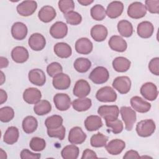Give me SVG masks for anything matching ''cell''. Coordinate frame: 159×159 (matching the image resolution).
Here are the masks:
<instances>
[{"instance_id":"cell-1","label":"cell","mask_w":159,"mask_h":159,"mask_svg":"<svg viewBox=\"0 0 159 159\" xmlns=\"http://www.w3.org/2000/svg\"><path fill=\"white\" fill-rule=\"evenodd\" d=\"M156 125L152 119H145L139 122L136 125V132L139 136L148 137L155 132Z\"/></svg>"},{"instance_id":"cell-2","label":"cell","mask_w":159,"mask_h":159,"mask_svg":"<svg viewBox=\"0 0 159 159\" xmlns=\"http://www.w3.org/2000/svg\"><path fill=\"white\" fill-rule=\"evenodd\" d=\"M120 113L124 122L125 129L127 131L132 130L134 124L137 120V116L135 111L130 107L122 106L120 109Z\"/></svg>"},{"instance_id":"cell-3","label":"cell","mask_w":159,"mask_h":159,"mask_svg":"<svg viewBox=\"0 0 159 159\" xmlns=\"http://www.w3.org/2000/svg\"><path fill=\"white\" fill-rule=\"evenodd\" d=\"M109 78L108 70L104 66H97L94 68L89 75V78L96 84H101L107 81Z\"/></svg>"},{"instance_id":"cell-4","label":"cell","mask_w":159,"mask_h":159,"mask_svg":"<svg viewBox=\"0 0 159 159\" xmlns=\"http://www.w3.org/2000/svg\"><path fill=\"white\" fill-rule=\"evenodd\" d=\"M96 98L100 102H112L116 101L117 94L111 87L104 86L98 90Z\"/></svg>"},{"instance_id":"cell-5","label":"cell","mask_w":159,"mask_h":159,"mask_svg":"<svg viewBox=\"0 0 159 159\" xmlns=\"http://www.w3.org/2000/svg\"><path fill=\"white\" fill-rule=\"evenodd\" d=\"M147 14L145 6L140 2L135 1L131 3L127 9L128 16L135 19L143 17Z\"/></svg>"},{"instance_id":"cell-6","label":"cell","mask_w":159,"mask_h":159,"mask_svg":"<svg viewBox=\"0 0 159 159\" xmlns=\"http://www.w3.org/2000/svg\"><path fill=\"white\" fill-rule=\"evenodd\" d=\"M98 113L105 120H112L118 118L119 109L118 106L116 105H103L99 107Z\"/></svg>"},{"instance_id":"cell-7","label":"cell","mask_w":159,"mask_h":159,"mask_svg":"<svg viewBox=\"0 0 159 159\" xmlns=\"http://www.w3.org/2000/svg\"><path fill=\"white\" fill-rule=\"evenodd\" d=\"M131 84V80L128 76H118L114 80L112 86L119 93L124 94L130 91Z\"/></svg>"},{"instance_id":"cell-8","label":"cell","mask_w":159,"mask_h":159,"mask_svg":"<svg viewBox=\"0 0 159 159\" xmlns=\"http://www.w3.org/2000/svg\"><path fill=\"white\" fill-rule=\"evenodd\" d=\"M37 8V3L35 1H24L17 6V11L19 14L24 17L32 15Z\"/></svg>"},{"instance_id":"cell-9","label":"cell","mask_w":159,"mask_h":159,"mask_svg":"<svg viewBox=\"0 0 159 159\" xmlns=\"http://www.w3.org/2000/svg\"><path fill=\"white\" fill-rule=\"evenodd\" d=\"M140 92L145 99L150 101L155 100L158 94L157 86L151 82L144 83L141 86Z\"/></svg>"},{"instance_id":"cell-10","label":"cell","mask_w":159,"mask_h":159,"mask_svg":"<svg viewBox=\"0 0 159 159\" xmlns=\"http://www.w3.org/2000/svg\"><path fill=\"white\" fill-rule=\"evenodd\" d=\"M90 91L91 86L89 83L83 79H81L76 82L73 93L75 96L78 97L79 98H82L89 95Z\"/></svg>"},{"instance_id":"cell-11","label":"cell","mask_w":159,"mask_h":159,"mask_svg":"<svg viewBox=\"0 0 159 159\" xmlns=\"http://www.w3.org/2000/svg\"><path fill=\"white\" fill-rule=\"evenodd\" d=\"M71 84L70 76L63 73H60L53 77L52 84L53 87L58 90L67 89Z\"/></svg>"},{"instance_id":"cell-12","label":"cell","mask_w":159,"mask_h":159,"mask_svg":"<svg viewBox=\"0 0 159 159\" xmlns=\"http://www.w3.org/2000/svg\"><path fill=\"white\" fill-rule=\"evenodd\" d=\"M53 102L56 108L60 111L68 110L71 104L70 96L65 93L56 94L53 97Z\"/></svg>"},{"instance_id":"cell-13","label":"cell","mask_w":159,"mask_h":159,"mask_svg":"<svg viewBox=\"0 0 159 159\" xmlns=\"http://www.w3.org/2000/svg\"><path fill=\"white\" fill-rule=\"evenodd\" d=\"M30 48L34 51H40L46 45V40L43 35L39 33L32 34L28 40Z\"/></svg>"},{"instance_id":"cell-14","label":"cell","mask_w":159,"mask_h":159,"mask_svg":"<svg viewBox=\"0 0 159 159\" xmlns=\"http://www.w3.org/2000/svg\"><path fill=\"white\" fill-rule=\"evenodd\" d=\"M87 136L80 127H74L69 132L68 141L74 145H80L83 143Z\"/></svg>"},{"instance_id":"cell-15","label":"cell","mask_w":159,"mask_h":159,"mask_svg":"<svg viewBox=\"0 0 159 159\" xmlns=\"http://www.w3.org/2000/svg\"><path fill=\"white\" fill-rule=\"evenodd\" d=\"M68 33L67 25L61 21L55 22L50 29V34L52 37L56 39L64 38Z\"/></svg>"},{"instance_id":"cell-16","label":"cell","mask_w":159,"mask_h":159,"mask_svg":"<svg viewBox=\"0 0 159 159\" xmlns=\"http://www.w3.org/2000/svg\"><path fill=\"white\" fill-rule=\"evenodd\" d=\"M23 99L25 102L30 104H35L42 98L41 91L35 88H29L23 93Z\"/></svg>"},{"instance_id":"cell-17","label":"cell","mask_w":159,"mask_h":159,"mask_svg":"<svg viewBox=\"0 0 159 159\" xmlns=\"http://www.w3.org/2000/svg\"><path fill=\"white\" fill-rule=\"evenodd\" d=\"M130 102L132 107L134 109V111L140 113L147 112L151 108L150 103L137 96L132 97L130 99Z\"/></svg>"},{"instance_id":"cell-18","label":"cell","mask_w":159,"mask_h":159,"mask_svg":"<svg viewBox=\"0 0 159 159\" xmlns=\"http://www.w3.org/2000/svg\"><path fill=\"white\" fill-rule=\"evenodd\" d=\"M28 78L30 82L36 86H42L46 82V76L45 73L40 69L35 68L31 70L28 74Z\"/></svg>"},{"instance_id":"cell-19","label":"cell","mask_w":159,"mask_h":159,"mask_svg":"<svg viewBox=\"0 0 159 159\" xmlns=\"http://www.w3.org/2000/svg\"><path fill=\"white\" fill-rule=\"evenodd\" d=\"M93 48L91 41L86 38L82 37L76 40L75 43V50L77 53L83 55L89 54Z\"/></svg>"},{"instance_id":"cell-20","label":"cell","mask_w":159,"mask_h":159,"mask_svg":"<svg viewBox=\"0 0 159 159\" xmlns=\"http://www.w3.org/2000/svg\"><path fill=\"white\" fill-rule=\"evenodd\" d=\"M124 11V4L121 1H114L110 2L106 10V15L111 19L119 17Z\"/></svg>"},{"instance_id":"cell-21","label":"cell","mask_w":159,"mask_h":159,"mask_svg":"<svg viewBox=\"0 0 159 159\" xmlns=\"http://www.w3.org/2000/svg\"><path fill=\"white\" fill-rule=\"evenodd\" d=\"M28 30L26 25L21 22H15L11 27V34L12 37L17 40L24 39L27 35Z\"/></svg>"},{"instance_id":"cell-22","label":"cell","mask_w":159,"mask_h":159,"mask_svg":"<svg viewBox=\"0 0 159 159\" xmlns=\"http://www.w3.org/2000/svg\"><path fill=\"white\" fill-rule=\"evenodd\" d=\"M11 57L13 61L16 63H23L28 60L29 54L28 50L25 47L17 46L12 50Z\"/></svg>"},{"instance_id":"cell-23","label":"cell","mask_w":159,"mask_h":159,"mask_svg":"<svg viewBox=\"0 0 159 159\" xmlns=\"http://www.w3.org/2000/svg\"><path fill=\"white\" fill-rule=\"evenodd\" d=\"M125 147V143L120 139H113L108 143H106L105 148L107 152L112 155L120 154Z\"/></svg>"},{"instance_id":"cell-24","label":"cell","mask_w":159,"mask_h":159,"mask_svg":"<svg viewBox=\"0 0 159 159\" xmlns=\"http://www.w3.org/2000/svg\"><path fill=\"white\" fill-rule=\"evenodd\" d=\"M108 44L112 50L118 52H124L127 48L126 41L119 35L112 36L109 40Z\"/></svg>"},{"instance_id":"cell-25","label":"cell","mask_w":159,"mask_h":159,"mask_svg":"<svg viewBox=\"0 0 159 159\" xmlns=\"http://www.w3.org/2000/svg\"><path fill=\"white\" fill-rule=\"evenodd\" d=\"M57 15L55 9L50 6L42 7L38 13L39 19L43 22L48 23L53 20Z\"/></svg>"},{"instance_id":"cell-26","label":"cell","mask_w":159,"mask_h":159,"mask_svg":"<svg viewBox=\"0 0 159 159\" xmlns=\"http://www.w3.org/2000/svg\"><path fill=\"white\" fill-rule=\"evenodd\" d=\"M154 32V26L149 21H143L137 25V32L139 37L143 39L150 38Z\"/></svg>"},{"instance_id":"cell-27","label":"cell","mask_w":159,"mask_h":159,"mask_svg":"<svg viewBox=\"0 0 159 159\" xmlns=\"http://www.w3.org/2000/svg\"><path fill=\"white\" fill-rule=\"evenodd\" d=\"M90 34L91 37L95 41L101 42L106 39L108 31L104 25L101 24H97L91 28Z\"/></svg>"},{"instance_id":"cell-28","label":"cell","mask_w":159,"mask_h":159,"mask_svg":"<svg viewBox=\"0 0 159 159\" xmlns=\"http://www.w3.org/2000/svg\"><path fill=\"white\" fill-rule=\"evenodd\" d=\"M55 55L61 58H67L71 55V47L66 43L58 42L53 47Z\"/></svg>"},{"instance_id":"cell-29","label":"cell","mask_w":159,"mask_h":159,"mask_svg":"<svg viewBox=\"0 0 159 159\" xmlns=\"http://www.w3.org/2000/svg\"><path fill=\"white\" fill-rule=\"evenodd\" d=\"M112 65L115 71L120 73H124L129 70L131 62L125 57H118L113 60Z\"/></svg>"},{"instance_id":"cell-30","label":"cell","mask_w":159,"mask_h":159,"mask_svg":"<svg viewBox=\"0 0 159 159\" xmlns=\"http://www.w3.org/2000/svg\"><path fill=\"white\" fill-rule=\"evenodd\" d=\"M101 118L96 115H91L86 117L84 120V126L88 131L93 132L98 130L102 126Z\"/></svg>"},{"instance_id":"cell-31","label":"cell","mask_w":159,"mask_h":159,"mask_svg":"<svg viewBox=\"0 0 159 159\" xmlns=\"http://www.w3.org/2000/svg\"><path fill=\"white\" fill-rule=\"evenodd\" d=\"M19 137V129L15 126H11L5 132L3 136V140L8 145H12L17 142Z\"/></svg>"},{"instance_id":"cell-32","label":"cell","mask_w":159,"mask_h":159,"mask_svg":"<svg viewBox=\"0 0 159 159\" xmlns=\"http://www.w3.org/2000/svg\"><path fill=\"white\" fill-rule=\"evenodd\" d=\"M22 126L25 133L32 134L36 130L38 127V122L34 116H28L23 119Z\"/></svg>"},{"instance_id":"cell-33","label":"cell","mask_w":159,"mask_h":159,"mask_svg":"<svg viewBox=\"0 0 159 159\" xmlns=\"http://www.w3.org/2000/svg\"><path fill=\"white\" fill-rule=\"evenodd\" d=\"M73 108L78 112H83L88 111L92 105V101L91 99L88 98H78L75 99L72 103Z\"/></svg>"},{"instance_id":"cell-34","label":"cell","mask_w":159,"mask_h":159,"mask_svg":"<svg viewBox=\"0 0 159 159\" xmlns=\"http://www.w3.org/2000/svg\"><path fill=\"white\" fill-rule=\"evenodd\" d=\"M117 30L119 34L124 37H129L133 34V26L130 22L121 20L117 24Z\"/></svg>"},{"instance_id":"cell-35","label":"cell","mask_w":159,"mask_h":159,"mask_svg":"<svg viewBox=\"0 0 159 159\" xmlns=\"http://www.w3.org/2000/svg\"><path fill=\"white\" fill-rule=\"evenodd\" d=\"M52 110V106L47 100H40L34 106V111L38 116H44L48 114Z\"/></svg>"},{"instance_id":"cell-36","label":"cell","mask_w":159,"mask_h":159,"mask_svg":"<svg viewBox=\"0 0 159 159\" xmlns=\"http://www.w3.org/2000/svg\"><path fill=\"white\" fill-rule=\"evenodd\" d=\"M80 153L79 148L74 144L65 146L61 152V155L64 159H76Z\"/></svg>"},{"instance_id":"cell-37","label":"cell","mask_w":159,"mask_h":159,"mask_svg":"<svg viewBox=\"0 0 159 159\" xmlns=\"http://www.w3.org/2000/svg\"><path fill=\"white\" fill-rule=\"evenodd\" d=\"M73 66L78 72L83 73L87 72L90 69L91 67V62L86 58L80 57L75 60Z\"/></svg>"},{"instance_id":"cell-38","label":"cell","mask_w":159,"mask_h":159,"mask_svg":"<svg viewBox=\"0 0 159 159\" xmlns=\"http://www.w3.org/2000/svg\"><path fill=\"white\" fill-rule=\"evenodd\" d=\"M108 141V137L102 133L98 132L92 135L90 139V144L93 147L99 148L103 147L107 143Z\"/></svg>"},{"instance_id":"cell-39","label":"cell","mask_w":159,"mask_h":159,"mask_svg":"<svg viewBox=\"0 0 159 159\" xmlns=\"http://www.w3.org/2000/svg\"><path fill=\"white\" fill-rule=\"evenodd\" d=\"M63 118L59 115H53L45 119V125L47 129H54L60 127L63 124Z\"/></svg>"},{"instance_id":"cell-40","label":"cell","mask_w":159,"mask_h":159,"mask_svg":"<svg viewBox=\"0 0 159 159\" xmlns=\"http://www.w3.org/2000/svg\"><path fill=\"white\" fill-rule=\"evenodd\" d=\"M90 13L92 18L96 20H102L106 16V9L101 4H96L93 6Z\"/></svg>"},{"instance_id":"cell-41","label":"cell","mask_w":159,"mask_h":159,"mask_svg":"<svg viewBox=\"0 0 159 159\" xmlns=\"http://www.w3.org/2000/svg\"><path fill=\"white\" fill-rule=\"evenodd\" d=\"M106 126L111 129V130L114 134H118L120 133L124 129V125L122 122L118 119H115L112 120H105Z\"/></svg>"},{"instance_id":"cell-42","label":"cell","mask_w":159,"mask_h":159,"mask_svg":"<svg viewBox=\"0 0 159 159\" xmlns=\"http://www.w3.org/2000/svg\"><path fill=\"white\" fill-rule=\"evenodd\" d=\"M29 147L34 151L40 152L45 149L46 147V142L43 139L35 137L30 141Z\"/></svg>"},{"instance_id":"cell-43","label":"cell","mask_w":159,"mask_h":159,"mask_svg":"<svg viewBox=\"0 0 159 159\" xmlns=\"http://www.w3.org/2000/svg\"><path fill=\"white\" fill-rule=\"evenodd\" d=\"M14 117V109L9 106H5L0 109V120L2 122H8Z\"/></svg>"},{"instance_id":"cell-44","label":"cell","mask_w":159,"mask_h":159,"mask_svg":"<svg viewBox=\"0 0 159 159\" xmlns=\"http://www.w3.org/2000/svg\"><path fill=\"white\" fill-rule=\"evenodd\" d=\"M64 17L66 19V22L72 25H77L82 21V17L81 14L73 11L64 14Z\"/></svg>"},{"instance_id":"cell-45","label":"cell","mask_w":159,"mask_h":159,"mask_svg":"<svg viewBox=\"0 0 159 159\" xmlns=\"http://www.w3.org/2000/svg\"><path fill=\"white\" fill-rule=\"evenodd\" d=\"M58 8L64 14H66L75 9V2L73 0H61L58 2Z\"/></svg>"},{"instance_id":"cell-46","label":"cell","mask_w":159,"mask_h":159,"mask_svg":"<svg viewBox=\"0 0 159 159\" xmlns=\"http://www.w3.org/2000/svg\"><path fill=\"white\" fill-rule=\"evenodd\" d=\"M47 134L50 137L58 138L59 140H62L65 137L66 129L65 127L62 125L60 127L54 129H47Z\"/></svg>"},{"instance_id":"cell-47","label":"cell","mask_w":159,"mask_h":159,"mask_svg":"<svg viewBox=\"0 0 159 159\" xmlns=\"http://www.w3.org/2000/svg\"><path fill=\"white\" fill-rule=\"evenodd\" d=\"M47 72L50 77H54L57 74L63 72V68L60 63L58 62H52L47 66Z\"/></svg>"},{"instance_id":"cell-48","label":"cell","mask_w":159,"mask_h":159,"mask_svg":"<svg viewBox=\"0 0 159 159\" xmlns=\"http://www.w3.org/2000/svg\"><path fill=\"white\" fill-rule=\"evenodd\" d=\"M147 11L152 14L159 12V0H147L145 1Z\"/></svg>"},{"instance_id":"cell-49","label":"cell","mask_w":159,"mask_h":159,"mask_svg":"<svg viewBox=\"0 0 159 159\" xmlns=\"http://www.w3.org/2000/svg\"><path fill=\"white\" fill-rule=\"evenodd\" d=\"M148 69L150 72L156 75H159V58L155 57L152 58L148 63Z\"/></svg>"},{"instance_id":"cell-50","label":"cell","mask_w":159,"mask_h":159,"mask_svg":"<svg viewBox=\"0 0 159 159\" xmlns=\"http://www.w3.org/2000/svg\"><path fill=\"white\" fill-rule=\"evenodd\" d=\"M20 157L22 159L31 158V159H39L41 157L40 153H35L29 151L28 149H24L21 151Z\"/></svg>"},{"instance_id":"cell-51","label":"cell","mask_w":159,"mask_h":159,"mask_svg":"<svg viewBox=\"0 0 159 159\" xmlns=\"http://www.w3.org/2000/svg\"><path fill=\"white\" fill-rule=\"evenodd\" d=\"M86 158H98L96 153L92 150L89 148H86L83 152L81 159H86Z\"/></svg>"},{"instance_id":"cell-52","label":"cell","mask_w":159,"mask_h":159,"mask_svg":"<svg viewBox=\"0 0 159 159\" xmlns=\"http://www.w3.org/2000/svg\"><path fill=\"white\" fill-rule=\"evenodd\" d=\"M140 157L139 153L134 150H130L127 151L123 157L124 159H129V158H139Z\"/></svg>"},{"instance_id":"cell-53","label":"cell","mask_w":159,"mask_h":159,"mask_svg":"<svg viewBox=\"0 0 159 159\" xmlns=\"http://www.w3.org/2000/svg\"><path fill=\"white\" fill-rule=\"evenodd\" d=\"M7 95L6 92L2 89H0V104H2L7 101Z\"/></svg>"},{"instance_id":"cell-54","label":"cell","mask_w":159,"mask_h":159,"mask_svg":"<svg viewBox=\"0 0 159 159\" xmlns=\"http://www.w3.org/2000/svg\"><path fill=\"white\" fill-rule=\"evenodd\" d=\"M9 65V61L8 60L4 57H0V68H6Z\"/></svg>"},{"instance_id":"cell-55","label":"cell","mask_w":159,"mask_h":159,"mask_svg":"<svg viewBox=\"0 0 159 159\" xmlns=\"http://www.w3.org/2000/svg\"><path fill=\"white\" fill-rule=\"evenodd\" d=\"M78 2L82 6H88L93 2V0H78Z\"/></svg>"},{"instance_id":"cell-56","label":"cell","mask_w":159,"mask_h":159,"mask_svg":"<svg viewBox=\"0 0 159 159\" xmlns=\"http://www.w3.org/2000/svg\"><path fill=\"white\" fill-rule=\"evenodd\" d=\"M6 80V77H5V75H4V73L1 71H0V85H2L4 81Z\"/></svg>"},{"instance_id":"cell-57","label":"cell","mask_w":159,"mask_h":159,"mask_svg":"<svg viewBox=\"0 0 159 159\" xmlns=\"http://www.w3.org/2000/svg\"><path fill=\"white\" fill-rule=\"evenodd\" d=\"M0 157L2 158V155H4V158H7V155H6V153L1 148L0 149Z\"/></svg>"}]
</instances>
